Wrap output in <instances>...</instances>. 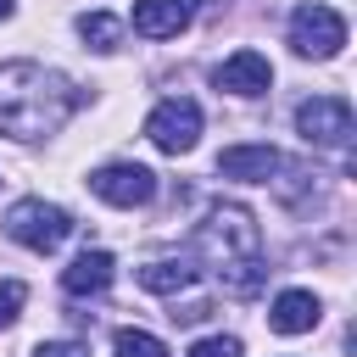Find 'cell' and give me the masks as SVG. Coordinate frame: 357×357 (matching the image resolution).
Segmentation results:
<instances>
[{
    "label": "cell",
    "mask_w": 357,
    "mask_h": 357,
    "mask_svg": "<svg viewBox=\"0 0 357 357\" xmlns=\"http://www.w3.org/2000/svg\"><path fill=\"white\" fill-rule=\"evenodd\" d=\"M112 351H117V357H173V351H167L156 335H145V329H117V335H112Z\"/></svg>",
    "instance_id": "9a60e30c"
},
{
    "label": "cell",
    "mask_w": 357,
    "mask_h": 357,
    "mask_svg": "<svg viewBox=\"0 0 357 357\" xmlns=\"http://www.w3.org/2000/svg\"><path fill=\"white\" fill-rule=\"evenodd\" d=\"M11 11H17V0H0V22H6V17H11Z\"/></svg>",
    "instance_id": "ffe728a7"
},
{
    "label": "cell",
    "mask_w": 357,
    "mask_h": 357,
    "mask_svg": "<svg viewBox=\"0 0 357 357\" xmlns=\"http://www.w3.org/2000/svg\"><path fill=\"white\" fill-rule=\"evenodd\" d=\"M195 257L223 279V290L245 296L262 284V229L240 201H218L195 223Z\"/></svg>",
    "instance_id": "7a4b0ae2"
},
{
    "label": "cell",
    "mask_w": 357,
    "mask_h": 357,
    "mask_svg": "<svg viewBox=\"0 0 357 357\" xmlns=\"http://www.w3.org/2000/svg\"><path fill=\"white\" fill-rule=\"evenodd\" d=\"M351 100L346 95H312L296 106V134L307 145H324V151H346L351 145Z\"/></svg>",
    "instance_id": "277c9868"
},
{
    "label": "cell",
    "mask_w": 357,
    "mask_h": 357,
    "mask_svg": "<svg viewBox=\"0 0 357 357\" xmlns=\"http://www.w3.org/2000/svg\"><path fill=\"white\" fill-rule=\"evenodd\" d=\"M78 39H84L89 50H117V45H123V22H117L112 11H84V17H78Z\"/></svg>",
    "instance_id": "5bb4252c"
},
{
    "label": "cell",
    "mask_w": 357,
    "mask_h": 357,
    "mask_svg": "<svg viewBox=\"0 0 357 357\" xmlns=\"http://www.w3.org/2000/svg\"><path fill=\"white\" fill-rule=\"evenodd\" d=\"M290 45H296V56H312V61H329V56H340V45H346V17L335 11V6H296L290 11Z\"/></svg>",
    "instance_id": "8992f818"
},
{
    "label": "cell",
    "mask_w": 357,
    "mask_h": 357,
    "mask_svg": "<svg viewBox=\"0 0 357 357\" xmlns=\"http://www.w3.org/2000/svg\"><path fill=\"white\" fill-rule=\"evenodd\" d=\"M212 84L218 89H229V95H268V84H273V67H268V56L262 50H234L229 61H218L212 67Z\"/></svg>",
    "instance_id": "ba28073f"
},
{
    "label": "cell",
    "mask_w": 357,
    "mask_h": 357,
    "mask_svg": "<svg viewBox=\"0 0 357 357\" xmlns=\"http://www.w3.org/2000/svg\"><path fill=\"white\" fill-rule=\"evenodd\" d=\"M6 234L17 240V245H28V251H56L67 234H73V212L67 206H56V201H39V195H28V201H17L11 212H6Z\"/></svg>",
    "instance_id": "3957f363"
},
{
    "label": "cell",
    "mask_w": 357,
    "mask_h": 357,
    "mask_svg": "<svg viewBox=\"0 0 357 357\" xmlns=\"http://www.w3.org/2000/svg\"><path fill=\"white\" fill-rule=\"evenodd\" d=\"M145 139H151L156 151H167V156L195 151V139H201V106H195L190 95H167V100H156L151 117H145Z\"/></svg>",
    "instance_id": "5b68a950"
},
{
    "label": "cell",
    "mask_w": 357,
    "mask_h": 357,
    "mask_svg": "<svg viewBox=\"0 0 357 357\" xmlns=\"http://www.w3.org/2000/svg\"><path fill=\"white\" fill-rule=\"evenodd\" d=\"M22 301H28V290H22L17 279H6V284H0V329H11V324H17Z\"/></svg>",
    "instance_id": "2e32d148"
},
{
    "label": "cell",
    "mask_w": 357,
    "mask_h": 357,
    "mask_svg": "<svg viewBox=\"0 0 357 357\" xmlns=\"http://www.w3.org/2000/svg\"><path fill=\"white\" fill-rule=\"evenodd\" d=\"M112 273H117L112 251H78V257L61 268V290H67V296H100V290L112 284Z\"/></svg>",
    "instance_id": "7c38bea8"
},
{
    "label": "cell",
    "mask_w": 357,
    "mask_h": 357,
    "mask_svg": "<svg viewBox=\"0 0 357 357\" xmlns=\"http://www.w3.org/2000/svg\"><path fill=\"white\" fill-rule=\"evenodd\" d=\"M89 190L106 201V206H145L156 195V173L139 167V162H106L89 173Z\"/></svg>",
    "instance_id": "52a82bcc"
},
{
    "label": "cell",
    "mask_w": 357,
    "mask_h": 357,
    "mask_svg": "<svg viewBox=\"0 0 357 357\" xmlns=\"http://www.w3.org/2000/svg\"><path fill=\"white\" fill-rule=\"evenodd\" d=\"M190 357H240V340L234 335H206L190 346Z\"/></svg>",
    "instance_id": "e0dca14e"
},
{
    "label": "cell",
    "mask_w": 357,
    "mask_h": 357,
    "mask_svg": "<svg viewBox=\"0 0 357 357\" xmlns=\"http://www.w3.org/2000/svg\"><path fill=\"white\" fill-rule=\"evenodd\" d=\"M84 106V95L39 61H0V134L6 139H45L56 134L73 112Z\"/></svg>",
    "instance_id": "6da1fadb"
},
{
    "label": "cell",
    "mask_w": 357,
    "mask_h": 357,
    "mask_svg": "<svg viewBox=\"0 0 357 357\" xmlns=\"http://www.w3.org/2000/svg\"><path fill=\"white\" fill-rule=\"evenodd\" d=\"M279 167H284V162H279L273 145H229V151L218 156V173H223V178H240V184H268Z\"/></svg>",
    "instance_id": "30bf717a"
},
{
    "label": "cell",
    "mask_w": 357,
    "mask_h": 357,
    "mask_svg": "<svg viewBox=\"0 0 357 357\" xmlns=\"http://www.w3.org/2000/svg\"><path fill=\"white\" fill-rule=\"evenodd\" d=\"M206 312H212V301H184V307H173L167 318H173V324H201Z\"/></svg>",
    "instance_id": "d6986e66"
},
{
    "label": "cell",
    "mask_w": 357,
    "mask_h": 357,
    "mask_svg": "<svg viewBox=\"0 0 357 357\" xmlns=\"http://www.w3.org/2000/svg\"><path fill=\"white\" fill-rule=\"evenodd\" d=\"M195 17V0H134V33L145 39H173Z\"/></svg>",
    "instance_id": "9c48e42d"
},
{
    "label": "cell",
    "mask_w": 357,
    "mask_h": 357,
    "mask_svg": "<svg viewBox=\"0 0 357 357\" xmlns=\"http://www.w3.org/2000/svg\"><path fill=\"white\" fill-rule=\"evenodd\" d=\"M190 284H195V262L190 257H156V262L139 268V290H151V296H178Z\"/></svg>",
    "instance_id": "4fadbf2b"
},
{
    "label": "cell",
    "mask_w": 357,
    "mask_h": 357,
    "mask_svg": "<svg viewBox=\"0 0 357 357\" xmlns=\"http://www.w3.org/2000/svg\"><path fill=\"white\" fill-rule=\"evenodd\" d=\"M318 318H324V307H318L312 290H279L273 307H268V329L273 335H307Z\"/></svg>",
    "instance_id": "8fae6325"
},
{
    "label": "cell",
    "mask_w": 357,
    "mask_h": 357,
    "mask_svg": "<svg viewBox=\"0 0 357 357\" xmlns=\"http://www.w3.org/2000/svg\"><path fill=\"white\" fill-rule=\"evenodd\" d=\"M33 357H89V346L84 340H39Z\"/></svg>",
    "instance_id": "ac0fdd59"
}]
</instances>
